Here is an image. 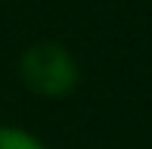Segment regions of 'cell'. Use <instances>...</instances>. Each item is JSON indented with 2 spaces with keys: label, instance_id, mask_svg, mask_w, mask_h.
<instances>
[{
  "label": "cell",
  "instance_id": "obj_1",
  "mask_svg": "<svg viewBox=\"0 0 152 149\" xmlns=\"http://www.w3.org/2000/svg\"><path fill=\"white\" fill-rule=\"evenodd\" d=\"M19 81L40 99H65L81 84V65L59 40H34L19 56Z\"/></svg>",
  "mask_w": 152,
  "mask_h": 149
},
{
  "label": "cell",
  "instance_id": "obj_2",
  "mask_svg": "<svg viewBox=\"0 0 152 149\" xmlns=\"http://www.w3.org/2000/svg\"><path fill=\"white\" fill-rule=\"evenodd\" d=\"M0 149H47V143L25 127L0 124Z\"/></svg>",
  "mask_w": 152,
  "mask_h": 149
}]
</instances>
